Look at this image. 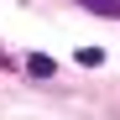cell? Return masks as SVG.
I'll return each mask as SVG.
<instances>
[{"mask_svg":"<svg viewBox=\"0 0 120 120\" xmlns=\"http://www.w3.org/2000/svg\"><path fill=\"white\" fill-rule=\"evenodd\" d=\"M21 68H26L31 78H52V73H57V63H52L47 52H26V57H21Z\"/></svg>","mask_w":120,"mask_h":120,"instance_id":"6da1fadb","label":"cell"},{"mask_svg":"<svg viewBox=\"0 0 120 120\" xmlns=\"http://www.w3.org/2000/svg\"><path fill=\"white\" fill-rule=\"evenodd\" d=\"M0 68H21V63H16V57H5V52H0Z\"/></svg>","mask_w":120,"mask_h":120,"instance_id":"277c9868","label":"cell"},{"mask_svg":"<svg viewBox=\"0 0 120 120\" xmlns=\"http://www.w3.org/2000/svg\"><path fill=\"white\" fill-rule=\"evenodd\" d=\"M78 63H84V68H99V63H105V52H99V47H78Z\"/></svg>","mask_w":120,"mask_h":120,"instance_id":"3957f363","label":"cell"},{"mask_svg":"<svg viewBox=\"0 0 120 120\" xmlns=\"http://www.w3.org/2000/svg\"><path fill=\"white\" fill-rule=\"evenodd\" d=\"M73 5H84L94 16H110V21H120V0H73Z\"/></svg>","mask_w":120,"mask_h":120,"instance_id":"7a4b0ae2","label":"cell"}]
</instances>
